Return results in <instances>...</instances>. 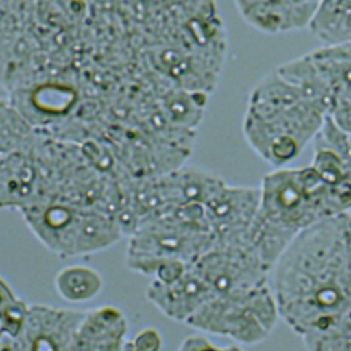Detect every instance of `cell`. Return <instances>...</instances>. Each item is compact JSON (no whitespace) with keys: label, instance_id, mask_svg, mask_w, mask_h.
Returning <instances> with one entry per match:
<instances>
[{"label":"cell","instance_id":"obj_5","mask_svg":"<svg viewBox=\"0 0 351 351\" xmlns=\"http://www.w3.org/2000/svg\"><path fill=\"white\" fill-rule=\"evenodd\" d=\"M191 267L211 288L215 296L270 284L271 269L251 247H214Z\"/></svg>","mask_w":351,"mask_h":351},{"label":"cell","instance_id":"obj_9","mask_svg":"<svg viewBox=\"0 0 351 351\" xmlns=\"http://www.w3.org/2000/svg\"><path fill=\"white\" fill-rule=\"evenodd\" d=\"M214 296L211 288L191 265L177 281L170 284L152 281L147 288V298L158 310L170 319L185 322Z\"/></svg>","mask_w":351,"mask_h":351},{"label":"cell","instance_id":"obj_13","mask_svg":"<svg viewBox=\"0 0 351 351\" xmlns=\"http://www.w3.org/2000/svg\"><path fill=\"white\" fill-rule=\"evenodd\" d=\"M118 239L117 226L99 214L82 213L78 226L74 254L95 252L115 243Z\"/></svg>","mask_w":351,"mask_h":351},{"label":"cell","instance_id":"obj_7","mask_svg":"<svg viewBox=\"0 0 351 351\" xmlns=\"http://www.w3.org/2000/svg\"><path fill=\"white\" fill-rule=\"evenodd\" d=\"M310 166L329 185L343 211L351 210V133L328 115L313 140Z\"/></svg>","mask_w":351,"mask_h":351},{"label":"cell","instance_id":"obj_15","mask_svg":"<svg viewBox=\"0 0 351 351\" xmlns=\"http://www.w3.org/2000/svg\"><path fill=\"white\" fill-rule=\"evenodd\" d=\"M176 351H222V347L213 344L204 336L189 335L180 343Z\"/></svg>","mask_w":351,"mask_h":351},{"label":"cell","instance_id":"obj_10","mask_svg":"<svg viewBox=\"0 0 351 351\" xmlns=\"http://www.w3.org/2000/svg\"><path fill=\"white\" fill-rule=\"evenodd\" d=\"M26 218L37 237L51 250L74 255L82 213L64 204H49L29 208Z\"/></svg>","mask_w":351,"mask_h":351},{"label":"cell","instance_id":"obj_11","mask_svg":"<svg viewBox=\"0 0 351 351\" xmlns=\"http://www.w3.org/2000/svg\"><path fill=\"white\" fill-rule=\"evenodd\" d=\"M56 293L69 303H85L97 298L104 288L100 271L86 265L62 267L53 278Z\"/></svg>","mask_w":351,"mask_h":351},{"label":"cell","instance_id":"obj_6","mask_svg":"<svg viewBox=\"0 0 351 351\" xmlns=\"http://www.w3.org/2000/svg\"><path fill=\"white\" fill-rule=\"evenodd\" d=\"M215 247H250V236L259 211V186L226 182L206 203Z\"/></svg>","mask_w":351,"mask_h":351},{"label":"cell","instance_id":"obj_1","mask_svg":"<svg viewBox=\"0 0 351 351\" xmlns=\"http://www.w3.org/2000/svg\"><path fill=\"white\" fill-rule=\"evenodd\" d=\"M280 318L306 351H351V214L300 232L271 271Z\"/></svg>","mask_w":351,"mask_h":351},{"label":"cell","instance_id":"obj_14","mask_svg":"<svg viewBox=\"0 0 351 351\" xmlns=\"http://www.w3.org/2000/svg\"><path fill=\"white\" fill-rule=\"evenodd\" d=\"M162 336L155 328H143L129 344V351H160Z\"/></svg>","mask_w":351,"mask_h":351},{"label":"cell","instance_id":"obj_4","mask_svg":"<svg viewBox=\"0 0 351 351\" xmlns=\"http://www.w3.org/2000/svg\"><path fill=\"white\" fill-rule=\"evenodd\" d=\"M280 319L270 284L223 296H214L186 324L200 330L226 336L244 346L266 340Z\"/></svg>","mask_w":351,"mask_h":351},{"label":"cell","instance_id":"obj_3","mask_svg":"<svg viewBox=\"0 0 351 351\" xmlns=\"http://www.w3.org/2000/svg\"><path fill=\"white\" fill-rule=\"evenodd\" d=\"M341 213L346 211L332 188L310 165L277 169L261 181L258 215L292 239L319 221Z\"/></svg>","mask_w":351,"mask_h":351},{"label":"cell","instance_id":"obj_16","mask_svg":"<svg viewBox=\"0 0 351 351\" xmlns=\"http://www.w3.org/2000/svg\"><path fill=\"white\" fill-rule=\"evenodd\" d=\"M222 351H247V350H244V348H243V347H240V346L232 344V346H226V347H222Z\"/></svg>","mask_w":351,"mask_h":351},{"label":"cell","instance_id":"obj_12","mask_svg":"<svg viewBox=\"0 0 351 351\" xmlns=\"http://www.w3.org/2000/svg\"><path fill=\"white\" fill-rule=\"evenodd\" d=\"M308 29L325 44L351 43V0H322Z\"/></svg>","mask_w":351,"mask_h":351},{"label":"cell","instance_id":"obj_2","mask_svg":"<svg viewBox=\"0 0 351 351\" xmlns=\"http://www.w3.org/2000/svg\"><path fill=\"white\" fill-rule=\"evenodd\" d=\"M328 115L325 101L307 95L276 69L251 89L243 134L262 160L281 167L313 143Z\"/></svg>","mask_w":351,"mask_h":351},{"label":"cell","instance_id":"obj_8","mask_svg":"<svg viewBox=\"0 0 351 351\" xmlns=\"http://www.w3.org/2000/svg\"><path fill=\"white\" fill-rule=\"evenodd\" d=\"M241 18L258 32L282 34L310 27L322 0H233Z\"/></svg>","mask_w":351,"mask_h":351}]
</instances>
